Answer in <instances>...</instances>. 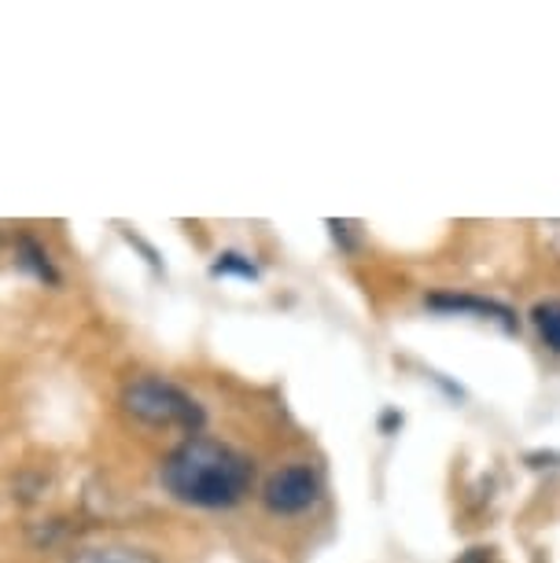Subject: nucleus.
Segmentation results:
<instances>
[{
  "label": "nucleus",
  "instance_id": "423d86ee",
  "mask_svg": "<svg viewBox=\"0 0 560 563\" xmlns=\"http://www.w3.org/2000/svg\"><path fill=\"white\" fill-rule=\"evenodd\" d=\"M67 563H163L155 552L133 545H81L74 549Z\"/></svg>",
  "mask_w": 560,
  "mask_h": 563
},
{
  "label": "nucleus",
  "instance_id": "7ed1b4c3",
  "mask_svg": "<svg viewBox=\"0 0 560 563\" xmlns=\"http://www.w3.org/2000/svg\"><path fill=\"white\" fill-rule=\"evenodd\" d=\"M321 501V479L310 464H284L262 486V505L273 516H303Z\"/></svg>",
  "mask_w": 560,
  "mask_h": 563
},
{
  "label": "nucleus",
  "instance_id": "f257e3e1",
  "mask_svg": "<svg viewBox=\"0 0 560 563\" xmlns=\"http://www.w3.org/2000/svg\"><path fill=\"white\" fill-rule=\"evenodd\" d=\"M158 483L174 501L218 512V508L240 505L251 494L255 464H251V456L232 450L229 442L193 434L166 453L163 467H158Z\"/></svg>",
  "mask_w": 560,
  "mask_h": 563
},
{
  "label": "nucleus",
  "instance_id": "20e7f679",
  "mask_svg": "<svg viewBox=\"0 0 560 563\" xmlns=\"http://www.w3.org/2000/svg\"><path fill=\"white\" fill-rule=\"evenodd\" d=\"M428 306H431V310H442V313H475V317H494V321H502L505 332H513V328H516L513 313L505 310L502 302H491V299H472V295H450V291H439V295H428Z\"/></svg>",
  "mask_w": 560,
  "mask_h": 563
},
{
  "label": "nucleus",
  "instance_id": "6e6552de",
  "mask_svg": "<svg viewBox=\"0 0 560 563\" xmlns=\"http://www.w3.org/2000/svg\"><path fill=\"white\" fill-rule=\"evenodd\" d=\"M210 276H240V280H259V265L248 258V254H237V251H226L218 254L215 265H210Z\"/></svg>",
  "mask_w": 560,
  "mask_h": 563
},
{
  "label": "nucleus",
  "instance_id": "0eeeda50",
  "mask_svg": "<svg viewBox=\"0 0 560 563\" xmlns=\"http://www.w3.org/2000/svg\"><path fill=\"white\" fill-rule=\"evenodd\" d=\"M531 317H535V328H538V335H542V343L553 350V354H560V302H538Z\"/></svg>",
  "mask_w": 560,
  "mask_h": 563
},
{
  "label": "nucleus",
  "instance_id": "39448f33",
  "mask_svg": "<svg viewBox=\"0 0 560 563\" xmlns=\"http://www.w3.org/2000/svg\"><path fill=\"white\" fill-rule=\"evenodd\" d=\"M15 265L23 273H30L34 280L41 284H48V288H56L59 284V269H56V262H52V254L41 247V243L34 236H19L15 243Z\"/></svg>",
  "mask_w": 560,
  "mask_h": 563
},
{
  "label": "nucleus",
  "instance_id": "f03ea898",
  "mask_svg": "<svg viewBox=\"0 0 560 563\" xmlns=\"http://www.w3.org/2000/svg\"><path fill=\"white\" fill-rule=\"evenodd\" d=\"M119 406L125 417H133L136 423H144V428H177V431H188V439L204 431V423H207L204 406H199L185 387H177L163 376L130 379L119 395Z\"/></svg>",
  "mask_w": 560,
  "mask_h": 563
}]
</instances>
